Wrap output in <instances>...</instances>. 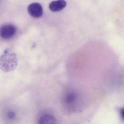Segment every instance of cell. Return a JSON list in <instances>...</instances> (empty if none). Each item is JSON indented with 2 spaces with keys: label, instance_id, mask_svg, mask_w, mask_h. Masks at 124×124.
Returning a JSON list of instances; mask_svg holds the SVG:
<instances>
[{
  "label": "cell",
  "instance_id": "cell-5",
  "mask_svg": "<svg viewBox=\"0 0 124 124\" xmlns=\"http://www.w3.org/2000/svg\"><path fill=\"white\" fill-rule=\"evenodd\" d=\"M56 123L55 117L51 115H45L40 117L39 123L41 124H52Z\"/></svg>",
  "mask_w": 124,
  "mask_h": 124
},
{
  "label": "cell",
  "instance_id": "cell-8",
  "mask_svg": "<svg viewBox=\"0 0 124 124\" xmlns=\"http://www.w3.org/2000/svg\"><path fill=\"white\" fill-rule=\"evenodd\" d=\"M120 113L121 117L122 118V119H124V110H123V109H122L120 110Z\"/></svg>",
  "mask_w": 124,
  "mask_h": 124
},
{
  "label": "cell",
  "instance_id": "cell-1",
  "mask_svg": "<svg viewBox=\"0 0 124 124\" xmlns=\"http://www.w3.org/2000/svg\"><path fill=\"white\" fill-rule=\"evenodd\" d=\"M18 64L17 55L15 53L6 49L0 56V69L4 72H9L16 69Z\"/></svg>",
  "mask_w": 124,
  "mask_h": 124
},
{
  "label": "cell",
  "instance_id": "cell-6",
  "mask_svg": "<svg viewBox=\"0 0 124 124\" xmlns=\"http://www.w3.org/2000/svg\"><path fill=\"white\" fill-rule=\"evenodd\" d=\"M76 98V95L74 93H71L67 95L65 99V101L67 103L70 104L75 101Z\"/></svg>",
  "mask_w": 124,
  "mask_h": 124
},
{
  "label": "cell",
  "instance_id": "cell-4",
  "mask_svg": "<svg viewBox=\"0 0 124 124\" xmlns=\"http://www.w3.org/2000/svg\"><path fill=\"white\" fill-rule=\"evenodd\" d=\"M65 0H56L51 2L49 5V8L53 12H58L64 9L66 6Z\"/></svg>",
  "mask_w": 124,
  "mask_h": 124
},
{
  "label": "cell",
  "instance_id": "cell-7",
  "mask_svg": "<svg viewBox=\"0 0 124 124\" xmlns=\"http://www.w3.org/2000/svg\"><path fill=\"white\" fill-rule=\"evenodd\" d=\"M15 113H14V112H9V113H8V117H9V118L12 119V118L14 117L15 116Z\"/></svg>",
  "mask_w": 124,
  "mask_h": 124
},
{
  "label": "cell",
  "instance_id": "cell-3",
  "mask_svg": "<svg viewBox=\"0 0 124 124\" xmlns=\"http://www.w3.org/2000/svg\"><path fill=\"white\" fill-rule=\"evenodd\" d=\"M27 11L29 14L34 18H40L43 14L42 7L38 3H34L29 5L27 8Z\"/></svg>",
  "mask_w": 124,
  "mask_h": 124
},
{
  "label": "cell",
  "instance_id": "cell-2",
  "mask_svg": "<svg viewBox=\"0 0 124 124\" xmlns=\"http://www.w3.org/2000/svg\"><path fill=\"white\" fill-rule=\"evenodd\" d=\"M16 27L11 24H5L0 27V37L5 39L13 38L16 33Z\"/></svg>",
  "mask_w": 124,
  "mask_h": 124
}]
</instances>
